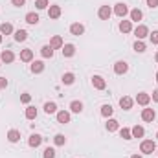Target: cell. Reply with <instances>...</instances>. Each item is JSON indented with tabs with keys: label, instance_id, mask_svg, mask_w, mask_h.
I'll return each instance as SVG.
<instances>
[{
	"label": "cell",
	"instance_id": "cell-47",
	"mask_svg": "<svg viewBox=\"0 0 158 158\" xmlns=\"http://www.w3.org/2000/svg\"><path fill=\"white\" fill-rule=\"evenodd\" d=\"M156 81H158V72H156Z\"/></svg>",
	"mask_w": 158,
	"mask_h": 158
},
{
	"label": "cell",
	"instance_id": "cell-14",
	"mask_svg": "<svg viewBox=\"0 0 158 158\" xmlns=\"http://www.w3.org/2000/svg\"><path fill=\"white\" fill-rule=\"evenodd\" d=\"M33 59V52L30 50V48H26V50H22L20 52V61H24V63H30Z\"/></svg>",
	"mask_w": 158,
	"mask_h": 158
},
{
	"label": "cell",
	"instance_id": "cell-30",
	"mask_svg": "<svg viewBox=\"0 0 158 158\" xmlns=\"http://www.w3.org/2000/svg\"><path fill=\"white\" fill-rule=\"evenodd\" d=\"M26 22L28 24H37L39 22V15L37 13H28L26 15Z\"/></svg>",
	"mask_w": 158,
	"mask_h": 158
},
{
	"label": "cell",
	"instance_id": "cell-48",
	"mask_svg": "<svg viewBox=\"0 0 158 158\" xmlns=\"http://www.w3.org/2000/svg\"><path fill=\"white\" fill-rule=\"evenodd\" d=\"M156 138H158V132H156Z\"/></svg>",
	"mask_w": 158,
	"mask_h": 158
},
{
	"label": "cell",
	"instance_id": "cell-45",
	"mask_svg": "<svg viewBox=\"0 0 158 158\" xmlns=\"http://www.w3.org/2000/svg\"><path fill=\"white\" fill-rule=\"evenodd\" d=\"M155 59H156V63H158V52H156V55H155Z\"/></svg>",
	"mask_w": 158,
	"mask_h": 158
},
{
	"label": "cell",
	"instance_id": "cell-13",
	"mask_svg": "<svg viewBox=\"0 0 158 158\" xmlns=\"http://www.w3.org/2000/svg\"><path fill=\"white\" fill-rule=\"evenodd\" d=\"M61 50H63V55H64V57H72V55L76 53V46H74V44H64Z\"/></svg>",
	"mask_w": 158,
	"mask_h": 158
},
{
	"label": "cell",
	"instance_id": "cell-17",
	"mask_svg": "<svg viewBox=\"0 0 158 158\" xmlns=\"http://www.w3.org/2000/svg\"><path fill=\"white\" fill-rule=\"evenodd\" d=\"M131 30H132L131 20H121V22H119V31H121V33H131Z\"/></svg>",
	"mask_w": 158,
	"mask_h": 158
},
{
	"label": "cell",
	"instance_id": "cell-42",
	"mask_svg": "<svg viewBox=\"0 0 158 158\" xmlns=\"http://www.w3.org/2000/svg\"><path fill=\"white\" fill-rule=\"evenodd\" d=\"M6 86H7V79L0 77V88H6Z\"/></svg>",
	"mask_w": 158,
	"mask_h": 158
},
{
	"label": "cell",
	"instance_id": "cell-35",
	"mask_svg": "<svg viewBox=\"0 0 158 158\" xmlns=\"http://www.w3.org/2000/svg\"><path fill=\"white\" fill-rule=\"evenodd\" d=\"M134 50H136L138 53H142V52H145V44H143L142 40H136V42H134Z\"/></svg>",
	"mask_w": 158,
	"mask_h": 158
},
{
	"label": "cell",
	"instance_id": "cell-5",
	"mask_svg": "<svg viewBox=\"0 0 158 158\" xmlns=\"http://www.w3.org/2000/svg\"><path fill=\"white\" fill-rule=\"evenodd\" d=\"M114 13L118 15V17H125L127 13H129V7H127V4H123V2H119V4H116V7H114Z\"/></svg>",
	"mask_w": 158,
	"mask_h": 158
},
{
	"label": "cell",
	"instance_id": "cell-7",
	"mask_svg": "<svg viewBox=\"0 0 158 158\" xmlns=\"http://www.w3.org/2000/svg\"><path fill=\"white\" fill-rule=\"evenodd\" d=\"M70 33H72V35H76V37L83 35V33H85V26H83V24H79V22L72 24V26H70Z\"/></svg>",
	"mask_w": 158,
	"mask_h": 158
},
{
	"label": "cell",
	"instance_id": "cell-31",
	"mask_svg": "<svg viewBox=\"0 0 158 158\" xmlns=\"http://www.w3.org/2000/svg\"><path fill=\"white\" fill-rule=\"evenodd\" d=\"M26 118L28 119L37 118V109H35V107H28V109H26Z\"/></svg>",
	"mask_w": 158,
	"mask_h": 158
},
{
	"label": "cell",
	"instance_id": "cell-11",
	"mask_svg": "<svg viewBox=\"0 0 158 158\" xmlns=\"http://www.w3.org/2000/svg\"><path fill=\"white\" fill-rule=\"evenodd\" d=\"M28 143H30V147H39L40 143H42V136L40 134H31L30 140H28Z\"/></svg>",
	"mask_w": 158,
	"mask_h": 158
},
{
	"label": "cell",
	"instance_id": "cell-36",
	"mask_svg": "<svg viewBox=\"0 0 158 158\" xmlns=\"http://www.w3.org/2000/svg\"><path fill=\"white\" fill-rule=\"evenodd\" d=\"M35 6H37V9H46L48 7V0H35Z\"/></svg>",
	"mask_w": 158,
	"mask_h": 158
},
{
	"label": "cell",
	"instance_id": "cell-32",
	"mask_svg": "<svg viewBox=\"0 0 158 158\" xmlns=\"http://www.w3.org/2000/svg\"><path fill=\"white\" fill-rule=\"evenodd\" d=\"M119 136H121L123 140H131V138H132V134H131V131H129V129H125V127H123V129L119 131Z\"/></svg>",
	"mask_w": 158,
	"mask_h": 158
},
{
	"label": "cell",
	"instance_id": "cell-9",
	"mask_svg": "<svg viewBox=\"0 0 158 158\" xmlns=\"http://www.w3.org/2000/svg\"><path fill=\"white\" fill-rule=\"evenodd\" d=\"M136 101H138V105H149V101H151V96L149 94H145V92H140L138 96H136Z\"/></svg>",
	"mask_w": 158,
	"mask_h": 158
},
{
	"label": "cell",
	"instance_id": "cell-23",
	"mask_svg": "<svg viewBox=\"0 0 158 158\" xmlns=\"http://www.w3.org/2000/svg\"><path fill=\"white\" fill-rule=\"evenodd\" d=\"M7 140H9L11 143L19 142V140H20V132H19V131H15V129H13V131H9V132H7Z\"/></svg>",
	"mask_w": 158,
	"mask_h": 158
},
{
	"label": "cell",
	"instance_id": "cell-18",
	"mask_svg": "<svg viewBox=\"0 0 158 158\" xmlns=\"http://www.w3.org/2000/svg\"><path fill=\"white\" fill-rule=\"evenodd\" d=\"M131 134H132V138H143V134H145V129H143V127H140V125H136V127H132Z\"/></svg>",
	"mask_w": 158,
	"mask_h": 158
},
{
	"label": "cell",
	"instance_id": "cell-10",
	"mask_svg": "<svg viewBox=\"0 0 158 158\" xmlns=\"http://www.w3.org/2000/svg\"><path fill=\"white\" fill-rule=\"evenodd\" d=\"M155 118H156V112L153 109H143V112H142V119L143 121H153Z\"/></svg>",
	"mask_w": 158,
	"mask_h": 158
},
{
	"label": "cell",
	"instance_id": "cell-33",
	"mask_svg": "<svg viewBox=\"0 0 158 158\" xmlns=\"http://www.w3.org/2000/svg\"><path fill=\"white\" fill-rule=\"evenodd\" d=\"M53 142H55V145H64V143H66V138H64L63 134H55Z\"/></svg>",
	"mask_w": 158,
	"mask_h": 158
},
{
	"label": "cell",
	"instance_id": "cell-22",
	"mask_svg": "<svg viewBox=\"0 0 158 158\" xmlns=\"http://www.w3.org/2000/svg\"><path fill=\"white\" fill-rule=\"evenodd\" d=\"M44 112H46V114H55V112H57V105H55L53 101H48V103L44 105Z\"/></svg>",
	"mask_w": 158,
	"mask_h": 158
},
{
	"label": "cell",
	"instance_id": "cell-28",
	"mask_svg": "<svg viewBox=\"0 0 158 158\" xmlns=\"http://www.w3.org/2000/svg\"><path fill=\"white\" fill-rule=\"evenodd\" d=\"M28 39V33H26V30H19V31H15V40L17 42H22V40Z\"/></svg>",
	"mask_w": 158,
	"mask_h": 158
},
{
	"label": "cell",
	"instance_id": "cell-21",
	"mask_svg": "<svg viewBox=\"0 0 158 158\" xmlns=\"http://www.w3.org/2000/svg\"><path fill=\"white\" fill-rule=\"evenodd\" d=\"M57 121H59V123H68V121H70V114H68L66 110H59V112H57Z\"/></svg>",
	"mask_w": 158,
	"mask_h": 158
},
{
	"label": "cell",
	"instance_id": "cell-15",
	"mask_svg": "<svg viewBox=\"0 0 158 158\" xmlns=\"http://www.w3.org/2000/svg\"><path fill=\"white\" fill-rule=\"evenodd\" d=\"M119 107H121L123 110H129V109L132 107V99H131L129 96H123V98L119 99Z\"/></svg>",
	"mask_w": 158,
	"mask_h": 158
},
{
	"label": "cell",
	"instance_id": "cell-38",
	"mask_svg": "<svg viewBox=\"0 0 158 158\" xmlns=\"http://www.w3.org/2000/svg\"><path fill=\"white\" fill-rule=\"evenodd\" d=\"M20 101H22V103H30V101H31V96H30V94H22V96H20Z\"/></svg>",
	"mask_w": 158,
	"mask_h": 158
},
{
	"label": "cell",
	"instance_id": "cell-16",
	"mask_svg": "<svg viewBox=\"0 0 158 158\" xmlns=\"http://www.w3.org/2000/svg\"><path fill=\"white\" fill-rule=\"evenodd\" d=\"M142 19H143V13H142V11H140L138 7L131 11V22H140Z\"/></svg>",
	"mask_w": 158,
	"mask_h": 158
},
{
	"label": "cell",
	"instance_id": "cell-25",
	"mask_svg": "<svg viewBox=\"0 0 158 158\" xmlns=\"http://www.w3.org/2000/svg\"><path fill=\"white\" fill-rule=\"evenodd\" d=\"M118 129H119V123L116 119H109V121H107V131H109V132H114V131H118Z\"/></svg>",
	"mask_w": 158,
	"mask_h": 158
},
{
	"label": "cell",
	"instance_id": "cell-19",
	"mask_svg": "<svg viewBox=\"0 0 158 158\" xmlns=\"http://www.w3.org/2000/svg\"><path fill=\"white\" fill-rule=\"evenodd\" d=\"M50 46H52L53 50H57V48H63L64 44H63V39H61L59 35H53V37H52V40H50Z\"/></svg>",
	"mask_w": 158,
	"mask_h": 158
},
{
	"label": "cell",
	"instance_id": "cell-27",
	"mask_svg": "<svg viewBox=\"0 0 158 158\" xmlns=\"http://www.w3.org/2000/svg\"><path fill=\"white\" fill-rule=\"evenodd\" d=\"M112 112H114V109H112L110 105H103V107H101V116L110 118V116H112Z\"/></svg>",
	"mask_w": 158,
	"mask_h": 158
},
{
	"label": "cell",
	"instance_id": "cell-20",
	"mask_svg": "<svg viewBox=\"0 0 158 158\" xmlns=\"http://www.w3.org/2000/svg\"><path fill=\"white\" fill-rule=\"evenodd\" d=\"M42 70H44V63L42 61H33L31 63V72L33 74H40Z\"/></svg>",
	"mask_w": 158,
	"mask_h": 158
},
{
	"label": "cell",
	"instance_id": "cell-3",
	"mask_svg": "<svg viewBox=\"0 0 158 158\" xmlns=\"http://www.w3.org/2000/svg\"><path fill=\"white\" fill-rule=\"evenodd\" d=\"M134 35L138 37V40L145 39V37L149 35V30H147V26H143V24H140V26H136V30H134Z\"/></svg>",
	"mask_w": 158,
	"mask_h": 158
},
{
	"label": "cell",
	"instance_id": "cell-6",
	"mask_svg": "<svg viewBox=\"0 0 158 158\" xmlns=\"http://www.w3.org/2000/svg\"><path fill=\"white\" fill-rule=\"evenodd\" d=\"M127 70H129V64H127L125 61H118V63L114 64V72H116L118 76H123Z\"/></svg>",
	"mask_w": 158,
	"mask_h": 158
},
{
	"label": "cell",
	"instance_id": "cell-40",
	"mask_svg": "<svg viewBox=\"0 0 158 158\" xmlns=\"http://www.w3.org/2000/svg\"><path fill=\"white\" fill-rule=\"evenodd\" d=\"M13 2V6H17V7H22L24 4H26V0H11Z\"/></svg>",
	"mask_w": 158,
	"mask_h": 158
},
{
	"label": "cell",
	"instance_id": "cell-46",
	"mask_svg": "<svg viewBox=\"0 0 158 158\" xmlns=\"http://www.w3.org/2000/svg\"><path fill=\"white\" fill-rule=\"evenodd\" d=\"M0 42H2V33H0Z\"/></svg>",
	"mask_w": 158,
	"mask_h": 158
},
{
	"label": "cell",
	"instance_id": "cell-44",
	"mask_svg": "<svg viewBox=\"0 0 158 158\" xmlns=\"http://www.w3.org/2000/svg\"><path fill=\"white\" fill-rule=\"evenodd\" d=\"M131 158H142V156H140V155H132Z\"/></svg>",
	"mask_w": 158,
	"mask_h": 158
},
{
	"label": "cell",
	"instance_id": "cell-24",
	"mask_svg": "<svg viewBox=\"0 0 158 158\" xmlns=\"http://www.w3.org/2000/svg\"><path fill=\"white\" fill-rule=\"evenodd\" d=\"M0 33H2V35H9V33H13V26H11L9 22H4V24L0 26Z\"/></svg>",
	"mask_w": 158,
	"mask_h": 158
},
{
	"label": "cell",
	"instance_id": "cell-2",
	"mask_svg": "<svg viewBox=\"0 0 158 158\" xmlns=\"http://www.w3.org/2000/svg\"><path fill=\"white\" fill-rule=\"evenodd\" d=\"M98 15H99V19H101V20H109V19H110V15H112L110 6H101V7H99V11H98Z\"/></svg>",
	"mask_w": 158,
	"mask_h": 158
},
{
	"label": "cell",
	"instance_id": "cell-12",
	"mask_svg": "<svg viewBox=\"0 0 158 158\" xmlns=\"http://www.w3.org/2000/svg\"><path fill=\"white\" fill-rule=\"evenodd\" d=\"M48 17H50V19H59V17H61V7H59V6H50Z\"/></svg>",
	"mask_w": 158,
	"mask_h": 158
},
{
	"label": "cell",
	"instance_id": "cell-4",
	"mask_svg": "<svg viewBox=\"0 0 158 158\" xmlns=\"http://www.w3.org/2000/svg\"><path fill=\"white\" fill-rule=\"evenodd\" d=\"M92 85H94V88H98V90H103V88L107 86V81L101 77V76H94V77H92Z\"/></svg>",
	"mask_w": 158,
	"mask_h": 158
},
{
	"label": "cell",
	"instance_id": "cell-34",
	"mask_svg": "<svg viewBox=\"0 0 158 158\" xmlns=\"http://www.w3.org/2000/svg\"><path fill=\"white\" fill-rule=\"evenodd\" d=\"M74 74H70V72H68V74H64V76H63V83H64V85H72V83H74Z\"/></svg>",
	"mask_w": 158,
	"mask_h": 158
},
{
	"label": "cell",
	"instance_id": "cell-1",
	"mask_svg": "<svg viewBox=\"0 0 158 158\" xmlns=\"http://www.w3.org/2000/svg\"><path fill=\"white\" fill-rule=\"evenodd\" d=\"M140 151H142L143 155H153V153L156 151V143H155L153 140H143L142 145H140Z\"/></svg>",
	"mask_w": 158,
	"mask_h": 158
},
{
	"label": "cell",
	"instance_id": "cell-39",
	"mask_svg": "<svg viewBox=\"0 0 158 158\" xmlns=\"http://www.w3.org/2000/svg\"><path fill=\"white\" fill-rule=\"evenodd\" d=\"M151 42L153 44H158V31H153L151 33Z\"/></svg>",
	"mask_w": 158,
	"mask_h": 158
},
{
	"label": "cell",
	"instance_id": "cell-29",
	"mask_svg": "<svg viewBox=\"0 0 158 158\" xmlns=\"http://www.w3.org/2000/svg\"><path fill=\"white\" fill-rule=\"evenodd\" d=\"M70 110L76 112V114H79V112L83 110V103H81V101H72V103H70Z\"/></svg>",
	"mask_w": 158,
	"mask_h": 158
},
{
	"label": "cell",
	"instance_id": "cell-8",
	"mask_svg": "<svg viewBox=\"0 0 158 158\" xmlns=\"http://www.w3.org/2000/svg\"><path fill=\"white\" fill-rule=\"evenodd\" d=\"M13 59H15V55H13L11 50H4V52L0 53V61H2V63H13Z\"/></svg>",
	"mask_w": 158,
	"mask_h": 158
},
{
	"label": "cell",
	"instance_id": "cell-26",
	"mask_svg": "<svg viewBox=\"0 0 158 158\" xmlns=\"http://www.w3.org/2000/svg\"><path fill=\"white\" fill-rule=\"evenodd\" d=\"M40 53H42V57H52L53 55V48L50 46V44H46V46H42V50H40Z\"/></svg>",
	"mask_w": 158,
	"mask_h": 158
},
{
	"label": "cell",
	"instance_id": "cell-41",
	"mask_svg": "<svg viewBox=\"0 0 158 158\" xmlns=\"http://www.w3.org/2000/svg\"><path fill=\"white\" fill-rule=\"evenodd\" d=\"M147 6L153 9V7H158V0H147Z\"/></svg>",
	"mask_w": 158,
	"mask_h": 158
},
{
	"label": "cell",
	"instance_id": "cell-43",
	"mask_svg": "<svg viewBox=\"0 0 158 158\" xmlns=\"http://www.w3.org/2000/svg\"><path fill=\"white\" fill-rule=\"evenodd\" d=\"M153 99H155V101H158V88L153 92Z\"/></svg>",
	"mask_w": 158,
	"mask_h": 158
},
{
	"label": "cell",
	"instance_id": "cell-37",
	"mask_svg": "<svg viewBox=\"0 0 158 158\" xmlns=\"http://www.w3.org/2000/svg\"><path fill=\"white\" fill-rule=\"evenodd\" d=\"M44 158H55V149H52V147L44 149Z\"/></svg>",
	"mask_w": 158,
	"mask_h": 158
}]
</instances>
